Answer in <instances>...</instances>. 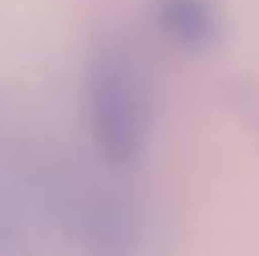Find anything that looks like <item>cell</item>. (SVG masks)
Segmentation results:
<instances>
[{"instance_id": "cell-3", "label": "cell", "mask_w": 259, "mask_h": 256, "mask_svg": "<svg viewBox=\"0 0 259 256\" xmlns=\"http://www.w3.org/2000/svg\"><path fill=\"white\" fill-rule=\"evenodd\" d=\"M154 25L165 43L186 53H207L221 35L214 0H154Z\"/></svg>"}, {"instance_id": "cell-1", "label": "cell", "mask_w": 259, "mask_h": 256, "mask_svg": "<svg viewBox=\"0 0 259 256\" xmlns=\"http://www.w3.org/2000/svg\"><path fill=\"white\" fill-rule=\"evenodd\" d=\"M84 113L98 155L126 169L147 140V81L137 56L123 43H102L84 70Z\"/></svg>"}, {"instance_id": "cell-2", "label": "cell", "mask_w": 259, "mask_h": 256, "mask_svg": "<svg viewBox=\"0 0 259 256\" xmlns=\"http://www.w3.org/2000/svg\"><path fill=\"white\" fill-rule=\"evenodd\" d=\"M35 179L46 207L67 225L88 256H140L144 228L126 193L63 169H49Z\"/></svg>"}]
</instances>
